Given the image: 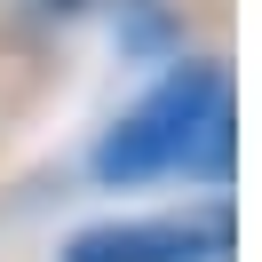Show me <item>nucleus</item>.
I'll use <instances>...</instances> for the list:
<instances>
[{
  "instance_id": "f257e3e1",
  "label": "nucleus",
  "mask_w": 262,
  "mask_h": 262,
  "mask_svg": "<svg viewBox=\"0 0 262 262\" xmlns=\"http://www.w3.org/2000/svg\"><path fill=\"white\" fill-rule=\"evenodd\" d=\"M230 143H238V96L223 56H175L88 151V175L103 191L183 175L207 199H230Z\"/></svg>"
},
{
  "instance_id": "f03ea898",
  "label": "nucleus",
  "mask_w": 262,
  "mask_h": 262,
  "mask_svg": "<svg viewBox=\"0 0 262 262\" xmlns=\"http://www.w3.org/2000/svg\"><path fill=\"white\" fill-rule=\"evenodd\" d=\"M238 223H230V199H199L175 214H112V223H88L64 238L56 262H230Z\"/></svg>"
},
{
  "instance_id": "7ed1b4c3",
  "label": "nucleus",
  "mask_w": 262,
  "mask_h": 262,
  "mask_svg": "<svg viewBox=\"0 0 262 262\" xmlns=\"http://www.w3.org/2000/svg\"><path fill=\"white\" fill-rule=\"evenodd\" d=\"M48 24H64V16H88V8H127V0H32Z\"/></svg>"
}]
</instances>
